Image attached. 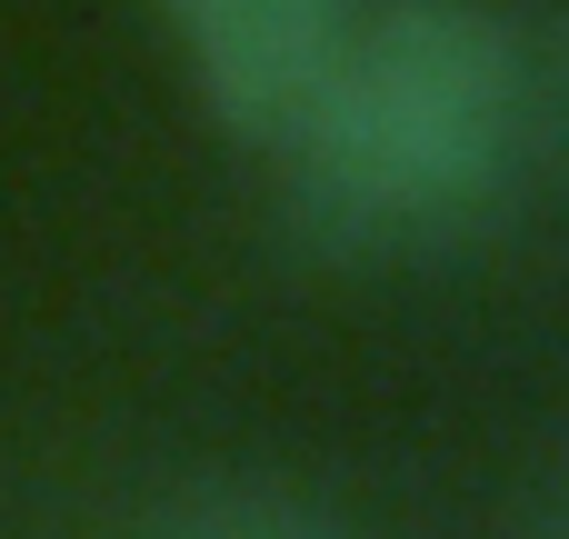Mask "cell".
<instances>
[{"instance_id":"1","label":"cell","mask_w":569,"mask_h":539,"mask_svg":"<svg viewBox=\"0 0 569 539\" xmlns=\"http://www.w3.org/2000/svg\"><path fill=\"white\" fill-rule=\"evenodd\" d=\"M320 250H420L510 200V20L490 0H360L270 140Z\"/></svg>"},{"instance_id":"2","label":"cell","mask_w":569,"mask_h":539,"mask_svg":"<svg viewBox=\"0 0 569 539\" xmlns=\"http://www.w3.org/2000/svg\"><path fill=\"white\" fill-rule=\"evenodd\" d=\"M210 100V120L230 140H280L310 100V80L330 70L340 30L360 20V0H150Z\"/></svg>"},{"instance_id":"3","label":"cell","mask_w":569,"mask_h":539,"mask_svg":"<svg viewBox=\"0 0 569 539\" xmlns=\"http://www.w3.org/2000/svg\"><path fill=\"white\" fill-rule=\"evenodd\" d=\"M130 539H370L360 510H340L330 490L310 480H270V470H210V480H180L160 490Z\"/></svg>"},{"instance_id":"4","label":"cell","mask_w":569,"mask_h":539,"mask_svg":"<svg viewBox=\"0 0 569 539\" xmlns=\"http://www.w3.org/2000/svg\"><path fill=\"white\" fill-rule=\"evenodd\" d=\"M569 190V0L510 20V200Z\"/></svg>"},{"instance_id":"5","label":"cell","mask_w":569,"mask_h":539,"mask_svg":"<svg viewBox=\"0 0 569 539\" xmlns=\"http://www.w3.org/2000/svg\"><path fill=\"white\" fill-rule=\"evenodd\" d=\"M500 539H569V470H550L540 490H520V510L500 520Z\"/></svg>"}]
</instances>
